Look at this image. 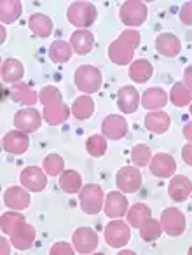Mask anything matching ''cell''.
Segmentation results:
<instances>
[{
	"label": "cell",
	"mask_w": 192,
	"mask_h": 255,
	"mask_svg": "<svg viewBox=\"0 0 192 255\" xmlns=\"http://www.w3.org/2000/svg\"><path fill=\"white\" fill-rule=\"evenodd\" d=\"M101 133L107 140H122L128 133V121L117 114H110L101 123Z\"/></svg>",
	"instance_id": "obj_15"
},
{
	"label": "cell",
	"mask_w": 192,
	"mask_h": 255,
	"mask_svg": "<svg viewBox=\"0 0 192 255\" xmlns=\"http://www.w3.org/2000/svg\"><path fill=\"white\" fill-rule=\"evenodd\" d=\"M96 18H98V11L91 2H72L67 9V19L81 30L91 26Z\"/></svg>",
	"instance_id": "obj_3"
},
{
	"label": "cell",
	"mask_w": 192,
	"mask_h": 255,
	"mask_svg": "<svg viewBox=\"0 0 192 255\" xmlns=\"http://www.w3.org/2000/svg\"><path fill=\"white\" fill-rule=\"evenodd\" d=\"M72 53H74V49H72L70 42L61 40V39L54 40V42L51 44L49 51H47L49 60L53 61V63H67V61L72 58Z\"/></svg>",
	"instance_id": "obj_30"
},
{
	"label": "cell",
	"mask_w": 192,
	"mask_h": 255,
	"mask_svg": "<svg viewBox=\"0 0 192 255\" xmlns=\"http://www.w3.org/2000/svg\"><path fill=\"white\" fill-rule=\"evenodd\" d=\"M42 168L49 177H60L65 171V161L58 154H49L42 159Z\"/></svg>",
	"instance_id": "obj_35"
},
{
	"label": "cell",
	"mask_w": 192,
	"mask_h": 255,
	"mask_svg": "<svg viewBox=\"0 0 192 255\" xmlns=\"http://www.w3.org/2000/svg\"><path fill=\"white\" fill-rule=\"evenodd\" d=\"M119 18L126 26L136 28L147 21V5L138 0H129V2L122 4L121 11H119Z\"/></svg>",
	"instance_id": "obj_6"
},
{
	"label": "cell",
	"mask_w": 192,
	"mask_h": 255,
	"mask_svg": "<svg viewBox=\"0 0 192 255\" xmlns=\"http://www.w3.org/2000/svg\"><path fill=\"white\" fill-rule=\"evenodd\" d=\"M21 2L19 0H2L0 2V19L4 25L14 23L21 16Z\"/></svg>",
	"instance_id": "obj_33"
},
{
	"label": "cell",
	"mask_w": 192,
	"mask_h": 255,
	"mask_svg": "<svg viewBox=\"0 0 192 255\" xmlns=\"http://www.w3.org/2000/svg\"><path fill=\"white\" fill-rule=\"evenodd\" d=\"M74 81L75 86L79 88V91L91 95V93H96L101 88L103 77H101V72L96 67H93V65H81L75 70Z\"/></svg>",
	"instance_id": "obj_4"
},
{
	"label": "cell",
	"mask_w": 192,
	"mask_h": 255,
	"mask_svg": "<svg viewBox=\"0 0 192 255\" xmlns=\"http://www.w3.org/2000/svg\"><path fill=\"white\" fill-rule=\"evenodd\" d=\"M0 243H2V248H0V254H9V248H11V247H9V240H7V238H5V236H2V238H0Z\"/></svg>",
	"instance_id": "obj_45"
},
{
	"label": "cell",
	"mask_w": 192,
	"mask_h": 255,
	"mask_svg": "<svg viewBox=\"0 0 192 255\" xmlns=\"http://www.w3.org/2000/svg\"><path fill=\"white\" fill-rule=\"evenodd\" d=\"M168 98L175 107H187L192 103V89H189L184 82H177L171 88Z\"/></svg>",
	"instance_id": "obj_34"
},
{
	"label": "cell",
	"mask_w": 192,
	"mask_h": 255,
	"mask_svg": "<svg viewBox=\"0 0 192 255\" xmlns=\"http://www.w3.org/2000/svg\"><path fill=\"white\" fill-rule=\"evenodd\" d=\"M156 51L161 54V56H166V58H175L178 56L182 49V44L178 40L177 35L173 33H159L156 37Z\"/></svg>",
	"instance_id": "obj_21"
},
{
	"label": "cell",
	"mask_w": 192,
	"mask_h": 255,
	"mask_svg": "<svg viewBox=\"0 0 192 255\" xmlns=\"http://www.w3.org/2000/svg\"><path fill=\"white\" fill-rule=\"evenodd\" d=\"M182 157H184V161L189 166H192V143L184 145V149H182Z\"/></svg>",
	"instance_id": "obj_42"
},
{
	"label": "cell",
	"mask_w": 192,
	"mask_h": 255,
	"mask_svg": "<svg viewBox=\"0 0 192 255\" xmlns=\"http://www.w3.org/2000/svg\"><path fill=\"white\" fill-rule=\"evenodd\" d=\"M131 254H135V252H133V250H124V248L121 250V255H131Z\"/></svg>",
	"instance_id": "obj_47"
},
{
	"label": "cell",
	"mask_w": 192,
	"mask_h": 255,
	"mask_svg": "<svg viewBox=\"0 0 192 255\" xmlns=\"http://www.w3.org/2000/svg\"><path fill=\"white\" fill-rule=\"evenodd\" d=\"M142 103V96L133 86H122L117 91V107L122 114H135Z\"/></svg>",
	"instance_id": "obj_19"
},
{
	"label": "cell",
	"mask_w": 192,
	"mask_h": 255,
	"mask_svg": "<svg viewBox=\"0 0 192 255\" xmlns=\"http://www.w3.org/2000/svg\"><path fill=\"white\" fill-rule=\"evenodd\" d=\"M184 136H185V140H187V142L192 143V121H191V123L185 124V128H184Z\"/></svg>",
	"instance_id": "obj_44"
},
{
	"label": "cell",
	"mask_w": 192,
	"mask_h": 255,
	"mask_svg": "<svg viewBox=\"0 0 192 255\" xmlns=\"http://www.w3.org/2000/svg\"><path fill=\"white\" fill-rule=\"evenodd\" d=\"M138 231H140V238L143 241H147V243H150V241L159 240L161 233H163V226H161L159 220L149 219Z\"/></svg>",
	"instance_id": "obj_37"
},
{
	"label": "cell",
	"mask_w": 192,
	"mask_h": 255,
	"mask_svg": "<svg viewBox=\"0 0 192 255\" xmlns=\"http://www.w3.org/2000/svg\"><path fill=\"white\" fill-rule=\"evenodd\" d=\"M68 42H70L72 49L75 53L84 56V54H88L95 47V35H93L91 30H75Z\"/></svg>",
	"instance_id": "obj_23"
},
{
	"label": "cell",
	"mask_w": 192,
	"mask_h": 255,
	"mask_svg": "<svg viewBox=\"0 0 192 255\" xmlns=\"http://www.w3.org/2000/svg\"><path fill=\"white\" fill-rule=\"evenodd\" d=\"M180 19L184 25H192V2H187V4L182 5Z\"/></svg>",
	"instance_id": "obj_41"
},
{
	"label": "cell",
	"mask_w": 192,
	"mask_h": 255,
	"mask_svg": "<svg viewBox=\"0 0 192 255\" xmlns=\"http://www.w3.org/2000/svg\"><path fill=\"white\" fill-rule=\"evenodd\" d=\"M150 173L157 178H168L173 177L175 171H177V163L175 159L166 152L154 154L152 159H150Z\"/></svg>",
	"instance_id": "obj_16"
},
{
	"label": "cell",
	"mask_w": 192,
	"mask_h": 255,
	"mask_svg": "<svg viewBox=\"0 0 192 255\" xmlns=\"http://www.w3.org/2000/svg\"><path fill=\"white\" fill-rule=\"evenodd\" d=\"M189 254H191V255H192V247H191V248H189Z\"/></svg>",
	"instance_id": "obj_48"
},
{
	"label": "cell",
	"mask_w": 192,
	"mask_h": 255,
	"mask_svg": "<svg viewBox=\"0 0 192 255\" xmlns=\"http://www.w3.org/2000/svg\"><path fill=\"white\" fill-rule=\"evenodd\" d=\"M129 205H128V198L124 196V192L121 191H114L108 192V196H105V213L110 219H121L128 213Z\"/></svg>",
	"instance_id": "obj_18"
},
{
	"label": "cell",
	"mask_w": 192,
	"mask_h": 255,
	"mask_svg": "<svg viewBox=\"0 0 192 255\" xmlns=\"http://www.w3.org/2000/svg\"><path fill=\"white\" fill-rule=\"evenodd\" d=\"M79 205H81L82 212L88 213V215L100 213L105 205V194L100 185H96V184L84 185V187L81 189V194H79Z\"/></svg>",
	"instance_id": "obj_5"
},
{
	"label": "cell",
	"mask_w": 192,
	"mask_h": 255,
	"mask_svg": "<svg viewBox=\"0 0 192 255\" xmlns=\"http://www.w3.org/2000/svg\"><path fill=\"white\" fill-rule=\"evenodd\" d=\"M161 226H163V231L170 236L177 238L182 236L187 227V222H185V215L177 208H166L163 213H161Z\"/></svg>",
	"instance_id": "obj_9"
},
{
	"label": "cell",
	"mask_w": 192,
	"mask_h": 255,
	"mask_svg": "<svg viewBox=\"0 0 192 255\" xmlns=\"http://www.w3.org/2000/svg\"><path fill=\"white\" fill-rule=\"evenodd\" d=\"M115 185L124 194H133L142 187V173L136 166H124L115 175Z\"/></svg>",
	"instance_id": "obj_8"
},
{
	"label": "cell",
	"mask_w": 192,
	"mask_h": 255,
	"mask_svg": "<svg viewBox=\"0 0 192 255\" xmlns=\"http://www.w3.org/2000/svg\"><path fill=\"white\" fill-rule=\"evenodd\" d=\"M86 150L91 157H103L107 152V138L103 135H91L86 142Z\"/></svg>",
	"instance_id": "obj_36"
},
{
	"label": "cell",
	"mask_w": 192,
	"mask_h": 255,
	"mask_svg": "<svg viewBox=\"0 0 192 255\" xmlns=\"http://www.w3.org/2000/svg\"><path fill=\"white\" fill-rule=\"evenodd\" d=\"M40 124H42V114L32 107L21 109L14 114V128L19 131H25L30 135V133L39 129Z\"/></svg>",
	"instance_id": "obj_11"
},
{
	"label": "cell",
	"mask_w": 192,
	"mask_h": 255,
	"mask_svg": "<svg viewBox=\"0 0 192 255\" xmlns=\"http://www.w3.org/2000/svg\"><path fill=\"white\" fill-rule=\"evenodd\" d=\"M95 114V100L89 95H82L72 105V116L79 121H86Z\"/></svg>",
	"instance_id": "obj_29"
},
{
	"label": "cell",
	"mask_w": 192,
	"mask_h": 255,
	"mask_svg": "<svg viewBox=\"0 0 192 255\" xmlns=\"http://www.w3.org/2000/svg\"><path fill=\"white\" fill-rule=\"evenodd\" d=\"M19 184L30 192H40L47 185V173L44 171V168L26 166L19 175Z\"/></svg>",
	"instance_id": "obj_10"
},
{
	"label": "cell",
	"mask_w": 192,
	"mask_h": 255,
	"mask_svg": "<svg viewBox=\"0 0 192 255\" xmlns=\"http://www.w3.org/2000/svg\"><path fill=\"white\" fill-rule=\"evenodd\" d=\"M154 74V68L149 60H136L129 65V79L136 84H145Z\"/></svg>",
	"instance_id": "obj_27"
},
{
	"label": "cell",
	"mask_w": 192,
	"mask_h": 255,
	"mask_svg": "<svg viewBox=\"0 0 192 255\" xmlns=\"http://www.w3.org/2000/svg\"><path fill=\"white\" fill-rule=\"evenodd\" d=\"M23 74H25V67L19 60L16 58H7L2 63V81L5 84H18L23 79Z\"/></svg>",
	"instance_id": "obj_25"
},
{
	"label": "cell",
	"mask_w": 192,
	"mask_h": 255,
	"mask_svg": "<svg viewBox=\"0 0 192 255\" xmlns=\"http://www.w3.org/2000/svg\"><path fill=\"white\" fill-rule=\"evenodd\" d=\"M168 102H170V98H168V93L164 91V89H161V88H150L142 95V107L149 110V112L163 109Z\"/></svg>",
	"instance_id": "obj_24"
},
{
	"label": "cell",
	"mask_w": 192,
	"mask_h": 255,
	"mask_svg": "<svg viewBox=\"0 0 192 255\" xmlns=\"http://www.w3.org/2000/svg\"><path fill=\"white\" fill-rule=\"evenodd\" d=\"M28 189H25L21 185H14V187L5 189L4 192V203L7 208L16 210V212H25L30 206V194Z\"/></svg>",
	"instance_id": "obj_17"
},
{
	"label": "cell",
	"mask_w": 192,
	"mask_h": 255,
	"mask_svg": "<svg viewBox=\"0 0 192 255\" xmlns=\"http://www.w3.org/2000/svg\"><path fill=\"white\" fill-rule=\"evenodd\" d=\"M39 102L44 107V119L51 126L63 124L72 114V109H68L67 103L63 102V96L56 86H44L39 91Z\"/></svg>",
	"instance_id": "obj_1"
},
{
	"label": "cell",
	"mask_w": 192,
	"mask_h": 255,
	"mask_svg": "<svg viewBox=\"0 0 192 255\" xmlns=\"http://www.w3.org/2000/svg\"><path fill=\"white\" fill-rule=\"evenodd\" d=\"M28 26L37 37H42V39H46V37H49L53 33V19L46 14H40V12L30 16Z\"/></svg>",
	"instance_id": "obj_28"
},
{
	"label": "cell",
	"mask_w": 192,
	"mask_h": 255,
	"mask_svg": "<svg viewBox=\"0 0 192 255\" xmlns=\"http://www.w3.org/2000/svg\"><path fill=\"white\" fill-rule=\"evenodd\" d=\"M126 217H128V224L135 227V229H140L147 220L152 219V217H150V208L145 203H136V205H133L131 208L128 210Z\"/></svg>",
	"instance_id": "obj_31"
},
{
	"label": "cell",
	"mask_w": 192,
	"mask_h": 255,
	"mask_svg": "<svg viewBox=\"0 0 192 255\" xmlns=\"http://www.w3.org/2000/svg\"><path fill=\"white\" fill-rule=\"evenodd\" d=\"M60 187L67 194H75L82 189V177L75 170H65L60 175Z\"/></svg>",
	"instance_id": "obj_32"
},
{
	"label": "cell",
	"mask_w": 192,
	"mask_h": 255,
	"mask_svg": "<svg viewBox=\"0 0 192 255\" xmlns=\"http://www.w3.org/2000/svg\"><path fill=\"white\" fill-rule=\"evenodd\" d=\"M189 107H191V114H192V103H191V105H189Z\"/></svg>",
	"instance_id": "obj_49"
},
{
	"label": "cell",
	"mask_w": 192,
	"mask_h": 255,
	"mask_svg": "<svg viewBox=\"0 0 192 255\" xmlns=\"http://www.w3.org/2000/svg\"><path fill=\"white\" fill-rule=\"evenodd\" d=\"M75 252L77 250L74 248V245H68V243H65V241H60V243L51 247L49 254L51 255H74Z\"/></svg>",
	"instance_id": "obj_40"
},
{
	"label": "cell",
	"mask_w": 192,
	"mask_h": 255,
	"mask_svg": "<svg viewBox=\"0 0 192 255\" xmlns=\"http://www.w3.org/2000/svg\"><path fill=\"white\" fill-rule=\"evenodd\" d=\"M2 147L11 156H23L30 147L28 133L19 131V129H12V131L5 133L2 138Z\"/></svg>",
	"instance_id": "obj_13"
},
{
	"label": "cell",
	"mask_w": 192,
	"mask_h": 255,
	"mask_svg": "<svg viewBox=\"0 0 192 255\" xmlns=\"http://www.w3.org/2000/svg\"><path fill=\"white\" fill-rule=\"evenodd\" d=\"M25 219V215H23L21 212H16V210H12V212H7L2 215V220H0V226H2V233L4 234H9L11 233L12 227H16L19 222H23Z\"/></svg>",
	"instance_id": "obj_39"
},
{
	"label": "cell",
	"mask_w": 192,
	"mask_h": 255,
	"mask_svg": "<svg viewBox=\"0 0 192 255\" xmlns=\"http://www.w3.org/2000/svg\"><path fill=\"white\" fill-rule=\"evenodd\" d=\"M4 40H5V28L0 26V42H4Z\"/></svg>",
	"instance_id": "obj_46"
},
{
	"label": "cell",
	"mask_w": 192,
	"mask_h": 255,
	"mask_svg": "<svg viewBox=\"0 0 192 255\" xmlns=\"http://www.w3.org/2000/svg\"><path fill=\"white\" fill-rule=\"evenodd\" d=\"M72 245L79 254H93L98 248V234L91 227H79L72 234Z\"/></svg>",
	"instance_id": "obj_12"
},
{
	"label": "cell",
	"mask_w": 192,
	"mask_h": 255,
	"mask_svg": "<svg viewBox=\"0 0 192 255\" xmlns=\"http://www.w3.org/2000/svg\"><path fill=\"white\" fill-rule=\"evenodd\" d=\"M150 159H152V152H150V149L145 143H136L131 149V161L136 168L147 166L150 163Z\"/></svg>",
	"instance_id": "obj_38"
},
{
	"label": "cell",
	"mask_w": 192,
	"mask_h": 255,
	"mask_svg": "<svg viewBox=\"0 0 192 255\" xmlns=\"http://www.w3.org/2000/svg\"><path fill=\"white\" fill-rule=\"evenodd\" d=\"M11 98L18 103L32 107L39 102V93L30 88L28 84H25V82H18V84L11 86Z\"/></svg>",
	"instance_id": "obj_26"
},
{
	"label": "cell",
	"mask_w": 192,
	"mask_h": 255,
	"mask_svg": "<svg viewBox=\"0 0 192 255\" xmlns=\"http://www.w3.org/2000/svg\"><path fill=\"white\" fill-rule=\"evenodd\" d=\"M184 84L187 86L189 89H192V65H189L184 72Z\"/></svg>",
	"instance_id": "obj_43"
},
{
	"label": "cell",
	"mask_w": 192,
	"mask_h": 255,
	"mask_svg": "<svg viewBox=\"0 0 192 255\" xmlns=\"http://www.w3.org/2000/svg\"><path fill=\"white\" fill-rule=\"evenodd\" d=\"M142 42V35L138 30H124L114 42L108 46V58L115 65L133 63L136 47Z\"/></svg>",
	"instance_id": "obj_2"
},
{
	"label": "cell",
	"mask_w": 192,
	"mask_h": 255,
	"mask_svg": "<svg viewBox=\"0 0 192 255\" xmlns=\"http://www.w3.org/2000/svg\"><path fill=\"white\" fill-rule=\"evenodd\" d=\"M168 194L175 203H184L192 194V182L185 175H175L168 184Z\"/></svg>",
	"instance_id": "obj_20"
},
{
	"label": "cell",
	"mask_w": 192,
	"mask_h": 255,
	"mask_svg": "<svg viewBox=\"0 0 192 255\" xmlns=\"http://www.w3.org/2000/svg\"><path fill=\"white\" fill-rule=\"evenodd\" d=\"M143 123H145L147 129L150 133H156V135L166 133L171 126L170 116L166 112H163V110H152V112H149L145 116V119H143Z\"/></svg>",
	"instance_id": "obj_22"
},
{
	"label": "cell",
	"mask_w": 192,
	"mask_h": 255,
	"mask_svg": "<svg viewBox=\"0 0 192 255\" xmlns=\"http://www.w3.org/2000/svg\"><path fill=\"white\" fill-rule=\"evenodd\" d=\"M9 236H11V243L16 250H28L35 243V229L26 220L19 222L16 227H12Z\"/></svg>",
	"instance_id": "obj_14"
},
{
	"label": "cell",
	"mask_w": 192,
	"mask_h": 255,
	"mask_svg": "<svg viewBox=\"0 0 192 255\" xmlns=\"http://www.w3.org/2000/svg\"><path fill=\"white\" fill-rule=\"evenodd\" d=\"M129 238H131V231H129V224L122 222L119 219H114L108 222L105 227V241L108 247L112 248H124L128 245Z\"/></svg>",
	"instance_id": "obj_7"
}]
</instances>
